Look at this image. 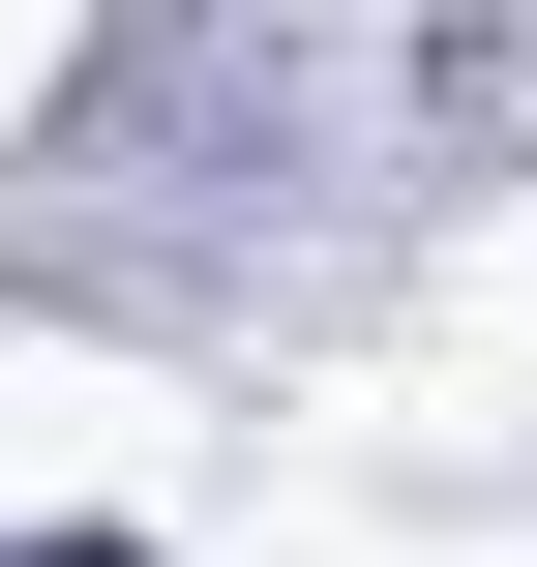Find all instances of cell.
I'll return each mask as SVG.
<instances>
[{"mask_svg": "<svg viewBox=\"0 0 537 567\" xmlns=\"http://www.w3.org/2000/svg\"><path fill=\"white\" fill-rule=\"evenodd\" d=\"M30 567H120V538H30Z\"/></svg>", "mask_w": 537, "mask_h": 567, "instance_id": "6da1fadb", "label": "cell"}]
</instances>
